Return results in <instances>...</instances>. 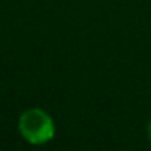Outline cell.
<instances>
[{"label": "cell", "mask_w": 151, "mask_h": 151, "mask_svg": "<svg viewBox=\"0 0 151 151\" xmlns=\"http://www.w3.org/2000/svg\"><path fill=\"white\" fill-rule=\"evenodd\" d=\"M148 138H150V143H151V119L148 122Z\"/></svg>", "instance_id": "2"}, {"label": "cell", "mask_w": 151, "mask_h": 151, "mask_svg": "<svg viewBox=\"0 0 151 151\" xmlns=\"http://www.w3.org/2000/svg\"><path fill=\"white\" fill-rule=\"evenodd\" d=\"M18 130L21 137L31 145H44L54 138L55 125L46 111L39 107L28 109L18 120Z\"/></svg>", "instance_id": "1"}]
</instances>
